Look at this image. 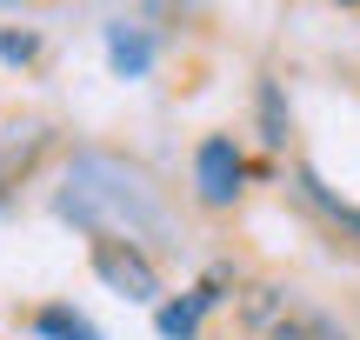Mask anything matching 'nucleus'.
<instances>
[{"label": "nucleus", "instance_id": "nucleus-1", "mask_svg": "<svg viewBox=\"0 0 360 340\" xmlns=\"http://www.w3.org/2000/svg\"><path fill=\"white\" fill-rule=\"evenodd\" d=\"M240 320L260 340H347L321 307H307L294 287H281V280H254V287H240Z\"/></svg>", "mask_w": 360, "mask_h": 340}, {"label": "nucleus", "instance_id": "nucleus-2", "mask_svg": "<svg viewBox=\"0 0 360 340\" xmlns=\"http://www.w3.org/2000/svg\"><path fill=\"white\" fill-rule=\"evenodd\" d=\"M94 274H101L114 294H127V301H154L160 294L154 261H147L134 240H120V234H94Z\"/></svg>", "mask_w": 360, "mask_h": 340}, {"label": "nucleus", "instance_id": "nucleus-3", "mask_svg": "<svg viewBox=\"0 0 360 340\" xmlns=\"http://www.w3.org/2000/svg\"><path fill=\"white\" fill-rule=\"evenodd\" d=\"M240 174H247L240 147H233L227 133H207V140H200V154H193V181H200V200H207V207H233V194H240Z\"/></svg>", "mask_w": 360, "mask_h": 340}, {"label": "nucleus", "instance_id": "nucleus-4", "mask_svg": "<svg viewBox=\"0 0 360 340\" xmlns=\"http://www.w3.org/2000/svg\"><path fill=\"white\" fill-rule=\"evenodd\" d=\"M220 287H227V274H207L200 287L187 294V301H167V307H160V314H154L160 340H193V334H200V314H207V307L220 301Z\"/></svg>", "mask_w": 360, "mask_h": 340}, {"label": "nucleus", "instance_id": "nucleus-5", "mask_svg": "<svg viewBox=\"0 0 360 340\" xmlns=\"http://www.w3.org/2000/svg\"><path fill=\"white\" fill-rule=\"evenodd\" d=\"M294 194H300V207H314V214H321L327 227H334V234L360 240V207H347L340 194H327V181H321L314 167H300V174H294Z\"/></svg>", "mask_w": 360, "mask_h": 340}, {"label": "nucleus", "instance_id": "nucleus-6", "mask_svg": "<svg viewBox=\"0 0 360 340\" xmlns=\"http://www.w3.org/2000/svg\"><path fill=\"white\" fill-rule=\"evenodd\" d=\"M107 60H114L127 80H141V74H147V60H154V47H147V34H141V27L114 20V27H107Z\"/></svg>", "mask_w": 360, "mask_h": 340}, {"label": "nucleus", "instance_id": "nucleus-7", "mask_svg": "<svg viewBox=\"0 0 360 340\" xmlns=\"http://www.w3.org/2000/svg\"><path fill=\"white\" fill-rule=\"evenodd\" d=\"M34 327L47 334V340H101V327H94L87 314H74V307H40Z\"/></svg>", "mask_w": 360, "mask_h": 340}, {"label": "nucleus", "instance_id": "nucleus-8", "mask_svg": "<svg viewBox=\"0 0 360 340\" xmlns=\"http://www.w3.org/2000/svg\"><path fill=\"white\" fill-rule=\"evenodd\" d=\"M260 140L267 147H287V100L274 80H260Z\"/></svg>", "mask_w": 360, "mask_h": 340}, {"label": "nucleus", "instance_id": "nucleus-9", "mask_svg": "<svg viewBox=\"0 0 360 340\" xmlns=\"http://www.w3.org/2000/svg\"><path fill=\"white\" fill-rule=\"evenodd\" d=\"M0 53L7 60H34V34H0Z\"/></svg>", "mask_w": 360, "mask_h": 340}]
</instances>
